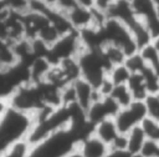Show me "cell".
I'll use <instances>...</instances> for the list:
<instances>
[{"label": "cell", "instance_id": "obj_35", "mask_svg": "<svg viewBox=\"0 0 159 157\" xmlns=\"http://www.w3.org/2000/svg\"><path fill=\"white\" fill-rule=\"evenodd\" d=\"M1 2H4V0H0V4H1Z\"/></svg>", "mask_w": 159, "mask_h": 157}, {"label": "cell", "instance_id": "obj_37", "mask_svg": "<svg viewBox=\"0 0 159 157\" xmlns=\"http://www.w3.org/2000/svg\"><path fill=\"white\" fill-rule=\"evenodd\" d=\"M134 157H140V156H134Z\"/></svg>", "mask_w": 159, "mask_h": 157}, {"label": "cell", "instance_id": "obj_36", "mask_svg": "<svg viewBox=\"0 0 159 157\" xmlns=\"http://www.w3.org/2000/svg\"><path fill=\"white\" fill-rule=\"evenodd\" d=\"M124 1H132V0H124Z\"/></svg>", "mask_w": 159, "mask_h": 157}, {"label": "cell", "instance_id": "obj_25", "mask_svg": "<svg viewBox=\"0 0 159 157\" xmlns=\"http://www.w3.org/2000/svg\"><path fill=\"white\" fill-rule=\"evenodd\" d=\"M142 127L147 135V138L154 140L159 142V122L152 120V118H145L142 123Z\"/></svg>", "mask_w": 159, "mask_h": 157}, {"label": "cell", "instance_id": "obj_6", "mask_svg": "<svg viewBox=\"0 0 159 157\" xmlns=\"http://www.w3.org/2000/svg\"><path fill=\"white\" fill-rule=\"evenodd\" d=\"M102 32H103L106 44H111L122 49L127 54V56L139 51L138 44L133 34L119 20L113 17H107L102 25Z\"/></svg>", "mask_w": 159, "mask_h": 157}, {"label": "cell", "instance_id": "obj_16", "mask_svg": "<svg viewBox=\"0 0 159 157\" xmlns=\"http://www.w3.org/2000/svg\"><path fill=\"white\" fill-rule=\"evenodd\" d=\"M101 51H102V55H103L104 60L107 61V64L109 66V70L114 66L123 65L125 62V59L128 57L127 54L122 49H119L114 45H111V44H106L101 49Z\"/></svg>", "mask_w": 159, "mask_h": 157}, {"label": "cell", "instance_id": "obj_9", "mask_svg": "<svg viewBox=\"0 0 159 157\" xmlns=\"http://www.w3.org/2000/svg\"><path fill=\"white\" fill-rule=\"evenodd\" d=\"M132 7L137 16L147 26L153 41L159 37V11L153 0H132Z\"/></svg>", "mask_w": 159, "mask_h": 157}, {"label": "cell", "instance_id": "obj_24", "mask_svg": "<svg viewBox=\"0 0 159 157\" xmlns=\"http://www.w3.org/2000/svg\"><path fill=\"white\" fill-rule=\"evenodd\" d=\"M4 2L9 11L21 14V15L26 14L31 7V4L29 0H4Z\"/></svg>", "mask_w": 159, "mask_h": 157}, {"label": "cell", "instance_id": "obj_31", "mask_svg": "<svg viewBox=\"0 0 159 157\" xmlns=\"http://www.w3.org/2000/svg\"><path fill=\"white\" fill-rule=\"evenodd\" d=\"M65 157H82V155H81L77 150H75V151H72L71 153H68L67 156H65Z\"/></svg>", "mask_w": 159, "mask_h": 157}, {"label": "cell", "instance_id": "obj_1", "mask_svg": "<svg viewBox=\"0 0 159 157\" xmlns=\"http://www.w3.org/2000/svg\"><path fill=\"white\" fill-rule=\"evenodd\" d=\"M34 123L35 121L31 115L6 105L0 112V155L12 145L27 140Z\"/></svg>", "mask_w": 159, "mask_h": 157}, {"label": "cell", "instance_id": "obj_8", "mask_svg": "<svg viewBox=\"0 0 159 157\" xmlns=\"http://www.w3.org/2000/svg\"><path fill=\"white\" fill-rule=\"evenodd\" d=\"M147 107L144 101H133L129 106L122 107L114 116L116 125L120 133L127 135L133 128L140 126L147 118Z\"/></svg>", "mask_w": 159, "mask_h": 157}, {"label": "cell", "instance_id": "obj_18", "mask_svg": "<svg viewBox=\"0 0 159 157\" xmlns=\"http://www.w3.org/2000/svg\"><path fill=\"white\" fill-rule=\"evenodd\" d=\"M130 76H132V72L128 70V67L124 64L114 66L108 71V77L113 82L114 86H117V85H127Z\"/></svg>", "mask_w": 159, "mask_h": 157}, {"label": "cell", "instance_id": "obj_14", "mask_svg": "<svg viewBox=\"0 0 159 157\" xmlns=\"http://www.w3.org/2000/svg\"><path fill=\"white\" fill-rule=\"evenodd\" d=\"M145 140H147V135L142 125L133 128L130 132L127 133V151L133 156H139Z\"/></svg>", "mask_w": 159, "mask_h": 157}, {"label": "cell", "instance_id": "obj_10", "mask_svg": "<svg viewBox=\"0 0 159 157\" xmlns=\"http://www.w3.org/2000/svg\"><path fill=\"white\" fill-rule=\"evenodd\" d=\"M119 110L120 107L111 96H102L87 110V117L88 121L94 126L106 118H114Z\"/></svg>", "mask_w": 159, "mask_h": 157}, {"label": "cell", "instance_id": "obj_12", "mask_svg": "<svg viewBox=\"0 0 159 157\" xmlns=\"http://www.w3.org/2000/svg\"><path fill=\"white\" fill-rule=\"evenodd\" d=\"M72 85H73L75 93H76V102L86 111L93 105L94 101L102 97L98 90L83 77H80Z\"/></svg>", "mask_w": 159, "mask_h": 157}, {"label": "cell", "instance_id": "obj_23", "mask_svg": "<svg viewBox=\"0 0 159 157\" xmlns=\"http://www.w3.org/2000/svg\"><path fill=\"white\" fill-rule=\"evenodd\" d=\"M124 65L128 67V70L132 74H140L147 66V64H145V61H144V59L139 51L133 54V55H129L125 59Z\"/></svg>", "mask_w": 159, "mask_h": 157}, {"label": "cell", "instance_id": "obj_2", "mask_svg": "<svg viewBox=\"0 0 159 157\" xmlns=\"http://www.w3.org/2000/svg\"><path fill=\"white\" fill-rule=\"evenodd\" d=\"M83 137H86V135L72 127L63 128L41 142L32 145L29 157H65L77 150Z\"/></svg>", "mask_w": 159, "mask_h": 157}, {"label": "cell", "instance_id": "obj_4", "mask_svg": "<svg viewBox=\"0 0 159 157\" xmlns=\"http://www.w3.org/2000/svg\"><path fill=\"white\" fill-rule=\"evenodd\" d=\"M6 105L21 112L31 115L32 117H35L41 110L48 107L45 102L41 82L34 83L30 81L19 86L6 100Z\"/></svg>", "mask_w": 159, "mask_h": 157}, {"label": "cell", "instance_id": "obj_29", "mask_svg": "<svg viewBox=\"0 0 159 157\" xmlns=\"http://www.w3.org/2000/svg\"><path fill=\"white\" fill-rule=\"evenodd\" d=\"M106 157H134L127 150H111Z\"/></svg>", "mask_w": 159, "mask_h": 157}, {"label": "cell", "instance_id": "obj_32", "mask_svg": "<svg viewBox=\"0 0 159 157\" xmlns=\"http://www.w3.org/2000/svg\"><path fill=\"white\" fill-rule=\"evenodd\" d=\"M153 44H154V46L157 47V50L159 51V37H158V39H155V40L153 41Z\"/></svg>", "mask_w": 159, "mask_h": 157}, {"label": "cell", "instance_id": "obj_34", "mask_svg": "<svg viewBox=\"0 0 159 157\" xmlns=\"http://www.w3.org/2000/svg\"><path fill=\"white\" fill-rule=\"evenodd\" d=\"M30 4H34V2H40V1H45V0H29Z\"/></svg>", "mask_w": 159, "mask_h": 157}, {"label": "cell", "instance_id": "obj_22", "mask_svg": "<svg viewBox=\"0 0 159 157\" xmlns=\"http://www.w3.org/2000/svg\"><path fill=\"white\" fill-rule=\"evenodd\" d=\"M147 107V116L157 122H159V95L158 93H149L144 100Z\"/></svg>", "mask_w": 159, "mask_h": 157}, {"label": "cell", "instance_id": "obj_33", "mask_svg": "<svg viewBox=\"0 0 159 157\" xmlns=\"http://www.w3.org/2000/svg\"><path fill=\"white\" fill-rule=\"evenodd\" d=\"M153 1H154L155 6H157V9H158V11H159V0H153Z\"/></svg>", "mask_w": 159, "mask_h": 157}, {"label": "cell", "instance_id": "obj_27", "mask_svg": "<svg viewBox=\"0 0 159 157\" xmlns=\"http://www.w3.org/2000/svg\"><path fill=\"white\" fill-rule=\"evenodd\" d=\"M52 9L58 10L61 12H67L72 6L76 5L75 0H45Z\"/></svg>", "mask_w": 159, "mask_h": 157}, {"label": "cell", "instance_id": "obj_5", "mask_svg": "<svg viewBox=\"0 0 159 157\" xmlns=\"http://www.w3.org/2000/svg\"><path fill=\"white\" fill-rule=\"evenodd\" d=\"M78 62L81 69V77L91 82L96 88L104 81L108 76L109 66L104 60L101 50L83 49L78 55Z\"/></svg>", "mask_w": 159, "mask_h": 157}, {"label": "cell", "instance_id": "obj_30", "mask_svg": "<svg viewBox=\"0 0 159 157\" xmlns=\"http://www.w3.org/2000/svg\"><path fill=\"white\" fill-rule=\"evenodd\" d=\"M75 1H76V4L82 5V6H86V7L93 9V6H94V1L93 0H75Z\"/></svg>", "mask_w": 159, "mask_h": 157}, {"label": "cell", "instance_id": "obj_28", "mask_svg": "<svg viewBox=\"0 0 159 157\" xmlns=\"http://www.w3.org/2000/svg\"><path fill=\"white\" fill-rule=\"evenodd\" d=\"M93 1H94L93 9H96V10H98V11L106 14V12L108 11V9L112 6V4H113L116 0H93Z\"/></svg>", "mask_w": 159, "mask_h": 157}, {"label": "cell", "instance_id": "obj_21", "mask_svg": "<svg viewBox=\"0 0 159 157\" xmlns=\"http://www.w3.org/2000/svg\"><path fill=\"white\" fill-rule=\"evenodd\" d=\"M140 74L144 77L148 92L149 93H158L159 92V75L148 65L145 66V69Z\"/></svg>", "mask_w": 159, "mask_h": 157}, {"label": "cell", "instance_id": "obj_11", "mask_svg": "<svg viewBox=\"0 0 159 157\" xmlns=\"http://www.w3.org/2000/svg\"><path fill=\"white\" fill-rule=\"evenodd\" d=\"M77 151L82 157H106L109 153L111 147L92 132L80 141Z\"/></svg>", "mask_w": 159, "mask_h": 157}, {"label": "cell", "instance_id": "obj_3", "mask_svg": "<svg viewBox=\"0 0 159 157\" xmlns=\"http://www.w3.org/2000/svg\"><path fill=\"white\" fill-rule=\"evenodd\" d=\"M107 17H113L123 22L133 34L139 50H142L144 46L153 42V39L147 29V26L143 24V21L137 16L134 12L130 1L124 0H116L112 6L106 12Z\"/></svg>", "mask_w": 159, "mask_h": 157}, {"label": "cell", "instance_id": "obj_15", "mask_svg": "<svg viewBox=\"0 0 159 157\" xmlns=\"http://www.w3.org/2000/svg\"><path fill=\"white\" fill-rule=\"evenodd\" d=\"M127 86H128L134 101H144L147 98V96L149 95L144 77L142 74H132Z\"/></svg>", "mask_w": 159, "mask_h": 157}, {"label": "cell", "instance_id": "obj_38", "mask_svg": "<svg viewBox=\"0 0 159 157\" xmlns=\"http://www.w3.org/2000/svg\"><path fill=\"white\" fill-rule=\"evenodd\" d=\"M158 95H159V92H158Z\"/></svg>", "mask_w": 159, "mask_h": 157}, {"label": "cell", "instance_id": "obj_7", "mask_svg": "<svg viewBox=\"0 0 159 157\" xmlns=\"http://www.w3.org/2000/svg\"><path fill=\"white\" fill-rule=\"evenodd\" d=\"M84 46L82 44L81 36L78 31H71L66 35H62L48 50L47 57L55 65L62 60L78 57V55L83 51Z\"/></svg>", "mask_w": 159, "mask_h": 157}, {"label": "cell", "instance_id": "obj_19", "mask_svg": "<svg viewBox=\"0 0 159 157\" xmlns=\"http://www.w3.org/2000/svg\"><path fill=\"white\" fill-rule=\"evenodd\" d=\"M139 52L142 54L145 64L159 75V51L157 50L154 44L152 42V44L144 46L142 50H139Z\"/></svg>", "mask_w": 159, "mask_h": 157}, {"label": "cell", "instance_id": "obj_20", "mask_svg": "<svg viewBox=\"0 0 159 157\" xmlns=\"http://www.w3.org/2000/svg\"><path fill=\"white\" fill-rule=\"evenodd\" d=\"M32 145L27 140H22L12 145L7 151L0 155V157H29Z\"/></svg>", "mask_w": 159, "mask_h": 157}, {"label": "cell", "instance_id": "obj_13", "mask_svg": "<svg viewBox=\"0 0 159 157\" xmlns=\"http://www.w3.org/2000/svg\"><path fill=\"white\" fill-rule=\"evenodd\" d=\"M93 133L97 137H99L103 142H106L109 147H112L117 138L120 136V132L116 125L114 118H106L96 123L93 127Z\"/></svg>", "mask_w": 159, "mask_h": 157}, {"label": "cell", "instance_id": "obj_17", "mask_svg": "<svg viewBox=\"0 0 159 157\" xmlns=\"http://www.w3.org/2000/svg\"><path fill=\"white\" fill-rule=\"evenodd\" d=\"M109 96L117 102V105L120 108L129 106L134 101L133 96H132V93H130V91H129L127 85H117V86H114Z\"/></svg>", "mask_w": 159, "mask_h": 157}, {"label": "cell", "instance_id": "obj_26", "mask_svg": "<svg viewBox=\"0 0 159 157\" xmlns=\"http://www.w3.org/2000/svg\"><path fill=\"white\" fill-rule=\"evenodd\" d=\"M139 156L140 157H159V142L147 138L142 147Z\"/></svg>", "mask_w": 159, "mask_h": 157}]
</instances>
